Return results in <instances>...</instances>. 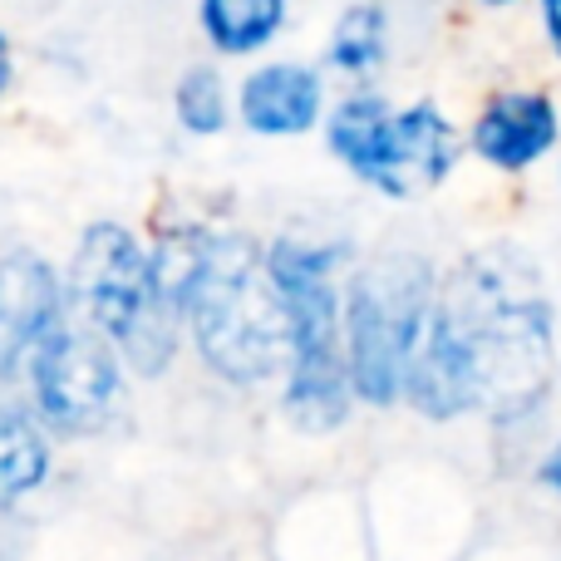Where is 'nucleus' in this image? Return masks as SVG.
Returning a JSON list of instances; mask_svg holds the SVG:
<instances>
[{"label":"nucleus","instance_id":"obj_1","mask_svg":"<svg viewBox=\"0 0 561 561\" xmlns=\"http://www.w3.org/2000/svg\"><path fill=\"white\" fill-rule=\"evenodd\" d=\"M552 379V306L517 256L488 252L463 262L434 296L424 340L409 365V404L428 419L488 409L523 419Z\"/></svg>","mask_w":561,"mask_h":561},{"label":"nucleus","instance_id":"obj_2","mask_svg":"<svg viewBox=\"0 0 561 561\" xmlns=\"http://www.w3.org/2000/svg\"><path fill=\"white\" fill-rule=\"evenodd\" d=\"M197 355L232 385L290 369V310L252 237H203L173 272Z\"/></svg>","mask_w":561,"mask_h":561},{"label":"nucleus","instance_id":"obj_3","mask_svg":"<svg viewBox=\"0 0 561 561\" xmlns=\"http://www.w3.org/2000/svg\"><path fill=\"white\" fill-rule=\"evenodd\" d=\"M69 290L89 325H99L118 345V355L138 375H163L178 350V280L163 256L144 252L134 232L99 222L84 232L69 266Z\"/></svg>","mask_w":561,"mask_h":561},{"label":"nucleus","instance_id":"obj_4","mask_svg":"<svg viewBox=\"0 0 561 561\" xmlns=\"http://www.w3.org/2000/svg\"><path fill=\"white\" fill-rule=\"evenodd\" d=\"M290 310V385L286 414L306 434H330L350 419V355L340 345L335 252L306 242H276L266 252Z\"/></svg>","mask_w":561,"mask_h":561},{"label":"nucleus","instance_id":"obj_5","mask_svg":"<svg viewBox=\"0 0 561 561\" xmlns=\"http://www.w3.org/2000/svg\"><path fill=\"white\" fill-rule=\"evenodd\" d=\"M428 310H434V286H428V262L419 256H379L355 276L345 300V355L350 385L365 404L389 409L404 394Z\"/></svg>","mask_w":561,"mask_h":561},{"label":"nucleus","instance_id":"obj_6","mask_svg":"<svg viewBox=\"0 0 561 561\" xmlns=\"http://www.w3.org/2000/svg\"><path fill=\"white\" fill-rule=\"evenodd\" d=\"M330 153L389 197H419L448 178L458 134L434 104L389 108L379 94H355L330 114Z\"/></svg>","mask_w":561,"mask_h":561},{"label":"nucleus","instance_id":"obj_7","mask_svg":"<svg viewBox=\"0 0 561 561\" xmlns=\"http://www.w3.org/2000/svg\"><path fill=\"white\" fill-rule=\"evenodd\" d=\"M30 385H35V409L55 434H94L114 419L124 394L118 345L89 320L59 316L30 355Z\"/></svg>","mask_w":561,"mask_h":561},{"label":"nucleus","instance_id":"obj_8","mask_svg":"<svg viewBox=\"0 0 561 561\" xmlns=\"http://www.w3.org/2000/svg\"><path fill=\"white\" fill-rule=\"evenodd\" d=\"M59 316H65V300H59L55 276L39 256L0 262V379L30 365L35 345L49 335Z\"/></svg>","mask_w":561,"mask_h":561},{"label":"nucleus","instance_id":"obj_9","mask_svg":"<svg viewBox=\"0 0 561 561\" xmlns=\"http://www.w3.org/2000/svg\"><path fill=\"white\" fill-rule=\"evenodd\" d=\"M552 144L557 108L547 94H497L473 124V148L493 168H507V173L533 168Z\"/></svg>","mask_w":561,"mask_h":561},{"label":"nucleus","instance_id":"obj_10","mask_svg":"<svg viewBox=\"0 0 561 561\" xmlns=\"http://www.w3.org/2000/svg\"><path fill=\"white\" fill-rule=\"evenodd\" d=\"M320 75L306 65H266L242 84V124L262 138H290L316 128L320 118Z\"/></svg>","mask_w":561,"mask_h":561},{"label":"nucleus","instance_id":"obj_11","mask_svg":"<svg viewBox=\"0 0 561 561\" xmlns=\"http://www.w3.org/2000/svg\"><path fill=\"white\" fill-rule=\"evenodd\" d=\"M280 20L286 0H203V35L222 55H256L276 39Z\"/></svg>","mask_w":561,"mask_h":561},{"label":"nucleus","instance_id":"obj_12","mask_svg":"<svg viewBox=\"0 0 561 561\" xmlns=\"http://www.w3.org/2000/svg\"><path fill=\"white\" fill-rule=\"evenodd\" d=\"M49 473V444L20 409H0V507L35 493Z\"/></svg>","mask_w":561,"mask_h":561},{"label":"nucleus","instance_id":"obj_13","mask_svg":"<svg viewBox=\"0 0 561 561\" xmlns=\"http://www.w3.org/2000/svg\"><path fill=\"white\" fill-rule=\"evenodd\" d=\"M389 49V20L379 5H350L330 35V65L345 75H375Z\"/></svg>","mask_w":561,"mask_h":561},{"label":"nucleus","instance_id":"obj_14","mask_svg":"<svg viewBox=\"0 0 561 561\" xmlns=\"http://www.w3.org/2000/svg\"><path fill=\"white\" fill-rule=\"evenodd\" d=\"M173 104H178V124H183L187 134L217 138L227 128V89H222V79H217V69H207V65L187 69V75L178 79Z\"/></svg>","mask_w":561,"mask_h":561},{"label":"nucleus","instance_id":"obj_15","mask_svg":"<svg viewBox=\"0 0 561 561\" xmlns=\"http://www.w3.org/2000/svg\"><path fill=\"white\" fill-rule=\"evenodd\" d=\"M542 20H547V39L561 55V0H542Z\"/></svg>","mask_w":561,"mask_h":561},{"label":"nucleus","instance_id":"obj_16","mask_svg":"<svg viewBox=\"0 0 561 561\" xmlns=\"http://www.w3.org/2000/svg\"><path fill=\"white\" fill-rule=\"evenodd\" d=\"M542 483L552 488V493H561V444H557V454L542 463Z\"/></svg>","mask_w":561,"mask_h":561},{"label":"nucleus","instance_id":"obj_17","mask_svg":"<svg viewBox=\"0 0 561 561\" xmlns=\"http://www.w3.org/2000/svg\"><path fill=\"white\" fill-rule=\"evenodd\" d=\"M5 84H10V45L0 35V94H5Z\"/></svg>","mask_w":561,"mask_h":561},{"label":"nucleus","instance_id":"obj_18","mask_svg":"<svg viewBox=\"0 0 561 561\" xmlns=\"http://www.w3.org/2000/svg\"><path fill=\"white\" fill-rule=\"evenodd\" d=\"M488 5H513V0H488Z\"/></svg>","mask_w":561,"mask_h":561}]
</instances>
